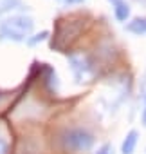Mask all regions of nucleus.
Instances as JSON below:
<instances>
[{
	"label": "nucleus",
	"instance_id": "f257e3e1",
	"mask_svg": "<svg viewBox=\"0 0 146 154\" xmlns=\"http://www.w3.org/2000/svg\"><path fill=\"white\" fill-rule=\"evenodd\" d=\"M34 22L31 17H11L6 22L0 24V40H13V42H24L29 40L27 36L33 33Z\"/></svg>",
	"mask_w": 146,
	"mask_h": 154
},
{
	"label": "nucleus",
	"instance_id": "f03ea898",
	"mask_svg": "<svg viewBox=\"0 0 146 154\" xmlns=\"http://www.w3.org/2000/svg\"><path fill=\"white\" fill-rule=\"evenodd\" d=\"M61 145L65 150H74V152H85L92 147L94 143V136L85 131V129H80V127H74V129H67L63 131L61 138H60Z\"/></svg>",
	"mask_w": 146,
	"mask_h": 154
},
{
	"label": "nucleus",
	"instance_id": "7ed1b4c3",
	"mask_svg": "<svg viewBox=\"0 0 146 154\" xmlns=\"http://www.w3.org/2000/svg\"><path fill=\"white\" fill-rule=\"evenodd\" d=\"M112 8H114V15L119 22H126L130 18V6L126 0H110Z\"/></svg>",
	"mask_w": 146,
	"mask_h": 154
},
{
	"label": "nucleus",
	"instance_id": "20e7f679",
	"mask_svg": "<svg viewBox=\"0 0 146 154\" xmlns=\"http://www.w3.org/2000/svg\"><path fill=\"white\" fill-rule=\"evenodd\" d=\"M137 138H139V132L137 131H130L126 134V138L123 140V143H121V152L123 154H133L135 145H137Z\"/></svg>",
	"mask_w": 146,
	"mask_h": 154
},
{
	"label": "nucleus",
	"instance_id": "39448f33",
	"mask_svg": "<svg viewBox=\"0 0 146 154\" xmlns=\"http://www.w3.org/2000/svg\"><path fill=\"white\" fill-rule=\"evenodd\" d=\"M126 29L133 35H146V17H139V18H133L132 22L126 24Z\"/></svg>",
	"mask_w": 146,
	"mask_h": 154
},
{
	"label": "nucleus",
	"instance_id": "423d86ee",
	"mask_svg": "<svg viewBox=\"0 0 146 154\" xmlns=\"http://www.w3.org/2000/svg\"><path fill=\"white\" fill-rule=\"evenodd\" d=\"M47 36H49V33H47V31H42V33L34 35L33 38H29V40H27V44H29V45H34V44H38V42H43Z\"/></svg>",
	"mask_w": 146,
	"mask_h": 154
},
{
	"label": "nucleus",
	"instance_id": "0eeeda50",
	"mask_svg": "<svg viewBox=\"0 0 146 154\" xmlns=\"http://www.w3.org/2000/svg\"><path fill=\"white\" fill-rule=\"evenodd\" d=\"M0 154H7V141L0 138Z\"/></svg>",
	"mask_w": 146,
	"mask_h": 154
},
{
	"label": "nucleus",
	"instance_id": "6e6552de",
	"mask_svg": "<svg viewBox=\"0 0 146 154\" xmlns=\"http://www.w3.org/2000/svg\"><path fill=\"white\" fill-rule=\"evenodd\" d=\"M96 154H110V145H108V143H105L103 147H99V149H98V152H96Z\"/></svg>",
	"mask_w": 146,
	"mask_h": 154
},
{
	"label": "nucleus",
	"instance_id": "1a4fd4ad",
	"mask_svg": "<svg viewBox=\"0 0 146 154\" xmlns=\"http://www.w3.org/2000/svg\"><path fill=\"white\" fill-rule=\"evenodd\" d=\"M67 4H78V2H81V0H65Z\"/></svg>",
	"mask_w": 146,
	"mask_h": 154
},
{
	"label": "nucleus",
	"instance_id": "9d476101",
	"mask_svg": "<svg viewBox=\"0 0 146 154\" xmlns=\"http://www.w3.org/2000/svg\"><path fill=\"white\" fill-rule=\"evenodd\" d=\"M142 120H144V125H146V111H144V116H142Z\"/></svg>",
	"mask_w": 146,
	"mask_h": 154
}]
</instances>
